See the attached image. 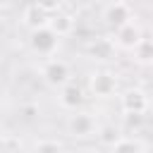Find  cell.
I'll return each mask as SVG.
<instances>
[{
  "label": "cell",
  "instance_id": "obj_1",
  "mask_svg": "<svg viewBox=\"0 0 153 153\" xmlns=\"http://www.w3.org/2000/svg\"><path fill=\"white\" fill-rule=\"evenodd\" d=\"M29 48L38 57H53L60 48V36L50 26H38L29 31Z\"/></svg>",
  "mask_w": 153,
  "mask_h": 153
},
{
  "label": "cell",
  "instance_id": "obj_2",
  "mask_svg": "<svg viewBox=\"0 0 153 153\" xmlns=\"http://www.w3.org/2000/svg\"><path fill=\"white\" fill-rule=\"evenodd\" d=\"M41 76H43V81H45L48 86L60 88V86H65L67 81H72V69H69V65H67L65 60H60V57H45L43 65H41Z\"/></svg>",
  "mask_w": 153,
  "mask_h": 153
},
{
  "label": "cell",
  "instance_id": "obj_3",
  "mask_svg": "<svg viewBox=\"0 0 153 153\" xmlns=\"http://www.w3.org/2000/svg\"><path fill=\"white\" fill-rule=\"evenodd\" d=\"M98 122L91 112H81V110H74V115H69L67 120V131L69 136L74 139H88V136H98Z\"/></svg>",
  "mask_w": 153,
  "mask_h": 153
},
{
  "label": "cell",
  "instance_id": "obj_4",
  "mask_svg": "<svg viewBox=\"0 0 153 153\" xmlns=\"http://www.w3.org/2000/svg\"><path fill=\"white\" fill-rule=\"evenodd\" d=\"M88 91L96 98H110L117 91V76L112 72H108V69H98L88 79Z\"/></svg>",
  "mask_w": 153,
  "mask_h": 153
},
{
  "label": "cell",
  "instance_id": "obj_5",
  "mask_svg": "<svg viewBox=\"0 0 153 153\" xmlns=\"http://www.w3.org/2000/svg\"><path fill=\"white\" fill-rule=\"evenodd\" d=\"M143 38V31H141V26L136 24V22H129V24H124V26H120V29H112V43L120 48V50H134L136 45H139V41Z\"/></svg>",
  "mask_w": 153,
  "mask_h": 153
},
{
  "label": "cell",
  "instance_id": "obj_6",
  "mask_svg": "<svg viewBox=\"0 0 153 153\" xmlns=\"http://www.w3.org/2000/svg\"><path fill=\"white\" fill-rule=\"evenodd\" d=\"M103 19H105V24H108L110 29H120V26L134 22V12H131V7H129L124 0H115V2H110V5L105 7Z\"/></svg>",
  "mask_w": 153,
  "mask_h": 153
},
{
  "label": "cell",
  "instance_id": "obj_7",
  "mask_svg": "<svg viewBox=\"0 0 153 153\" xmlns=\"http://www.w3.org/2000/svg\"><path fill=\"white\" fill-rule=\"evenodd\" d=\"M57 105L67 112H74L84 105V88L74 81H67L65 86L57 88Z\"/></svg>",
  "mask_w": 153,
  "mask_h": 153
},
{
  "label": "cell",
  "instance_id": "obj_8",
  "mask_svg": "<svg viewBox=\"0 0 153 153\" xmlns=\"http://www.w3.org/2000/svg\"><path fill=\"white\" fill-rule=\"evenodd\" d=\"M120 105L127 115H143L148 110V96L141 88H127L120 96Z\"/></svg>",
  "mask_w": 153,
  "mask_h": 153
},
{
  "label": "cell",
  "instance_id": "obj_9",
  "mask_svg": "<svg viewBox=\"0 0 153 153\" xmlns=\"http://www.w3.org/2000/svg\"><path fill=\"white\" fill-rule=\"evenodd\" d=\"M22 22H24V26H29V31H31V29H38V26H48L50 14H48L43 7H38L36 2H31V5L24 10Z\"/></svg>",
  "mask_w": 153,
  "mask_h": 153
},
{
  "label": "cell",
  "instance_id": "obj_10",
  "mask_svg": "<svg viewBox=\"0 0 153 153\" xmlns=\"http://www.w3.org/2000/svg\"><path fill=\"white\" fill-rule=\"evenodd\" d=\"M48 26H50L60 38H62V36H69V33L74 31V17H72L69 12H65V10H57V12L50 14Z\"/></svg>",
  "mask_w": 153,
  "mask_h": 153
},
{
  "label": "cell",
  "instance_id": "obj_11",
  "mask_svg": "<svg viewBox=\"0 0 153 153\" xmlns=\"http://www.w3.org/2000/svg\"><path fill=\"white\" fill-rule=\"evenodd\" d=\"M131 60L139 65H153V38L143 36L139 41V45L131 50Z\"/></svg>",
  "mask_w": 153,
  "mask_h": 153
},
{
  "label": "cell",
  "instance_id": "obj_12",
  "mask_svg": "<svg viewBox=\"0 0 153 153\" xmlns=\"http://www.w3.org/2000/svg\"><path fill=\"white\" fill-rule=\"evenodd\" d=\"M110 153H146V146H143L139 139L120 136V139L110 146Z\"/></svg>",
  "mask_w": 153,
  "mask_h": 153
},
{
  "label": "cell",
  "instance_id": "obj_13",
  "mask_svg": "<svg viewBox=\"0 0 153 153\" xmlns=\"http://www.w3.org/2000/svg\"><path fill=\"white\" fill-rule=\"evenodd\" d=\"M31 153H67V151H65V146H62L60 141H55V139H41V141L33 143V151H31Z\"/></svg>",
  "mask_w": 153,
  "mask_h": 153
},
{
  "label": "cell",
  "instance_id": "obj_14",
  "mask_svg": "<svg viewBox=\"0 0 153 153\" xmlns=\"http://www.w3.org/2000/svg\"><path fill=\"white\" fill-rule=\"evenodd\" d=\"M98 136H100L105 143H110V146H112V143L120 139V136H117V131H115V129H110V127H105V129H98Z\"/></svg>",
  "mask_w": 153,
  "mask_h": 153
},
{
  "label": "cell",
  "instance_id": "obj_15",
  "mask_svg": "<svg viewBox=\"0 0 153 153\" xmlns=\"http://www.w3.org/2000/svg\"><path fill=\"white\" fill-rule=\"evenodd\" d=\"M36 5H38V7H43L48 14H53V12L62 10V7H60V0H36Z\"/></svg>",
  "mask_w": 153,
  "mask_h": 153
},
{
  "label": "cell",
  "instance_id": "obj_16",
  "mask_svg": "<svg viewBox=\"0 0 153 153\" xmlns=\"http://www.w3.org/2000/svg\"><path fill=\"white\" fill-rule=\"evenodd\" d=\"M0 69H2V65H0Z\"/></svg>",
  "mask_w": 153,
  "mask_h": 153
}]
</instances>
